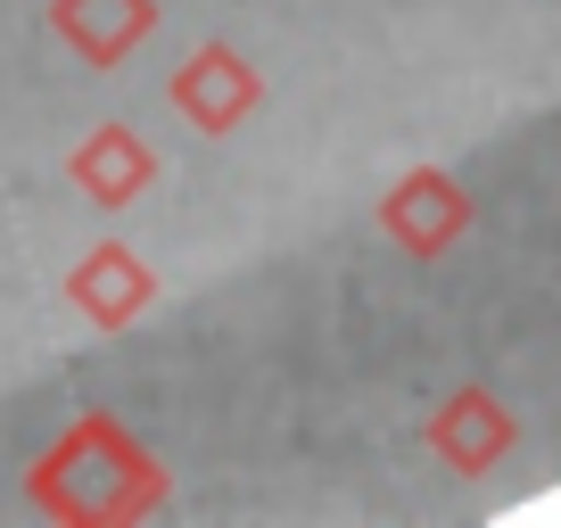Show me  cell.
Listing matches in <instances>:
<instances>
[{
    "mask_svg": "<svg viewBox=\"0 0 561 528\" xmlns=\"http://www.w3.org/2000/svg\"><path fill=\"white\" fill-rule=\"evenodd\" d=\"M67 298H75V314H83V322L124 331V322H140L149 306H158V273H149L124 240H100V248L67 273Z\"/></svg>",
    "mask_w": 561,
    "mask_h": 528,
    "instance_id": "4",
    "label": "cell"
},
{
    "mask_svg": "<svg viewBox=\"0 0 561 528\" xmlns=\"http://www.w3.org/2000/svg\"><path fill=\"white\" fill-rule=\"evenodd\" d=\"M34 504L58 512V520H133V512L165 504V471L133 446V429L107 422V413H83L50 455L34 462Z\"/></svg>",
    "mask_w": 561,
    "mask_h": 528,
    "instance_id": "1",
    "label": "cell"
},
{
    "mask_svg": "<svg viewBox=\"0 0 561 528\" xmlns=\"http://www.w3.org/2000/svg\"><path fill=\"white\" fill-rule=\"evenodd\" d=\"M67 174H75V191H83L91 207H133V198L158 182V149L140 141L133 124H100V133L67 158Z\"/></svg>",
    "mask_w": 561,
    "mask_h": 528,
    "instance_id": "6",
    "label": "cell"
},
{
    "mask_svg": "<svg viewBox=\"0 0 561 528\" xmlns=\"http://www.w3.org/2000/svg\"><path fill=\"white\" fill-rule=\"evenodd\" d=\"M174 107L198 124V133L231 141V133H240V124L264 107V74L248 67L231 42H198V50L182 58V74H174Z\"/></svg>",
    "mask_w": 561,
    "mask_h": 528,
    "instance_id": "2",
    "label": "cell"
},
{
    "mask_svg": "<svg viewBox=\"0 0 561 528\" xmlns=\"http://www.w3.org/2000/svg\"><path fill=\"white\" fill-rule=\"evenodd\" d=\"M512 413L495 405L488 388H455L438 405V422H430V455L446 462V471H462V479H479V471H495V462L512 455Z\"/></svg>",
    "mask_w": 561,
    "mask_h": 528,
    "instance_id": "5",
    "label": "cell"
},
{
    "mask_svg": "<svg viewBox=\"0 0 561 528\" xmlns=\"http://www.w3.org/2000/svg\"><path fill=\"white\" fill-rule=\"evenodd\" d=\"M380 223H388V240H397L404 256H438V248L462 240V223H471V198H462L455 174H438V165H413V174H404L397 191L380 198Z\"/></svg>",
    "mask_w": 561,
    "mask_h": 528,
    "instance_id": "3",
    "label": "cell"
},
{
    "mask_svg": "<svg viewBox=\"0 0 561 528\" xmlns=\"http://www.w3.org/2000/svg\"><path fill=\"white\" fill-rule=\"evenodd\" d=\"M50 25L83 67H116L158 25V0H50Z\"/></svg>",
    "mask_w": 561,
    "mask_h": 528,
    "instance_id": "7",
    "label": "cell"
}]
</instances>
